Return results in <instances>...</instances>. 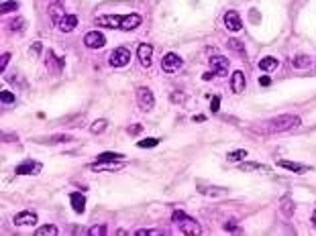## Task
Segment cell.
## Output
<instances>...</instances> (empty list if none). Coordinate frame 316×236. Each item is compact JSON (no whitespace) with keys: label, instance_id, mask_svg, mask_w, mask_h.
<instances>
[{"label":"cell","instance_id":"7402d4cb","mask_svg":"<svg viewBox=\"0 0 316 236\" xmlns=\"http://www.w3.org/2000/svg\"><path fill=\"white\" fill-rule=\"evenodd\" d=\"M239 169L241 171H269V167H265L261 163H241Z\"/></svg>","mask_w":316,"mask_h":236},{"label":"cell","instance_id":"2e32d148","mask_svg":"<svg viewBox=\"0 0 316 236\" xmlns=\"http://www.w3.org/2000/svg\"><path fill=\"white\" fill-rule=\"evenodd\" d=\"M245 86H247V80H245V74L243 72H235L231 75V90L235 94H241L245 90Z\"/></svg>","mask_w":316,"mask_h":236},{"label":"cell","instance_id":"e575fe53","mask_svg":"<svg viewBox=\"0 0 316 236\" xmlns=\"http://www.w3.org/2000/svg\"><path fill=\"white\" fill-rule=\"evenodd\" d=\"M25 25H27V23H25V18H21V16H16V18H15V21L11 23V29H13V31H16V33H21V31H23V29H25Z\"/></svg>","mask_w":316,"mask_h":236},{"label":"cell","instance_id":"d4e9b609","mask_svg":"<svg viewBox=\"0 0 316 236\" xmlns=\"http://www.w3.org/2000/svg\"><path fill=\"white\" fill-rule=\"evenodd\" d=\"M310 65V57L308 55H296L294 57V67L296 70H304V67Z\"/></svg>","mask_w":316,"mask_h":236},{"label":"cell","instance_id":"bcb514c9","mask_svg":"<svg viewBox=\"0 0 316 236\" xmlns=\"http://www.w3.org/2000/svg\"><path fill=\"white\" fill-rule=\"evenodd\" d=\"M312 220H314V224H316V212H314V218H312Z\"/></svg>","mask_w":316,"mask_h":236},{"label":"cell","instance_id":"7a4b0ae2","mask_svg":"<svg viewBox=\"0 0 316 236\" xmlns=\"http://www.w3.org/2000/svg\"><path fill=\"white\" fill-rule=\"evenodd\" d=\"M268 126L275 133H284V131H294L300 126V118L294 116V114H282V116H275L273 120L268 122Z\"/></svg>","mask_w":316,"mask_h":236},{"label":"cell","instance_id":"52a82bcc","mask_svg":"<svg viewBox=\"0 0 316 236\" xmlns=\"http://www.w3.org/2000/svg\"><path fill=\"white\" fill-rule=\"evenodd\" d=\"M84 45L90 47V49H102L106 45V37L100 31H90L84 37Z\"/></svg>","mask_w":316,"mask_h":236},{"label":"cell","instance_id":"f35d334b","mask_svg":"<svg viewBox=\"0 0 316 236\" xmlns=\"http://www.w3.org/2000/svg\"><path fill=\"white\" fill-rule=\"evenodd\" d=\"M8 61H11V53H2V57H0V70H4Z\"/></svg>","mask_w":316,"mask_h":236},{"label":"cell","instance_id":"d590c367","mask_svg":"<svg viewBox=\"0 0 316 236\" xmlns=\"http://www.w3.org/2000/svg\"><path fill=\"white\" fill-rule=\"evenodd\" d=\"M0 100H2L4 106H6V104H15V94L8 92V90H4L2 94H0Z\"/></svg>","mask_w":316,"mask_h":236},{"label":"cell","instance_id":"1f68e13d","mask_svg":"<svg viewBox=\"0 0 316 236\" xmlns=\"http://www.w3.org/2000/svg\"><path fill=\"white\" fill-rule=\"evenodd\" d=\"M245 157H247V151L239 149V151H231L229 155H226V159L229 161H241V159H245Z\"/></svg>","mask_w":316,"mask_h":236},{"label":"cell","instance_id":"f1b7e54d","mask_svg":"<svg viewBox=\"0 0 316 236\" xmlns=\"http://www.w3.org/2000/svg\"><path fill=\"white\" fill-rule=\"evenodd\" d=\"M11 11H18V2H15V0L2 2V6H0V13H2V15H8Z\"/></svg>","mask_w":316,"mask_h":236},{"label":"cell","instance_id":"ba28073f","mask_svg":"<svg viewBox=\"0 0 316 236\" xmlns=\"http://www.w3.org/2000/svg\"><path fill=\"white\" fill-rule=\"evenodd\" d=\"M41 169H43V165L41 163H37V161H25V163H21L15 169V173L16 175H39L41 173Z\"/></svg>","mask_w":316,"mask_h":236},{"label":"cell","instance_id":"ac0fdd59","mask_svg":"<svg viewBox=\"0 0 316 236\" xmlns=\"http://www.w3.org/2000/svg\"><path fill=\"white\" fill-rule=\"evenodd\" d=\"M41 145H55V143H63V141H72L70 134H53V136H43V139H35Z\"/></svg>","mask_w":316,"mask_h":236},{"label":"cell","instance_id":"5bb4252c","mask_svg":"<svg viewBox=\"0 0 316 236\" xmlns=\"http://www.w3.org/2000/svg\"><path fill=\"white\" fill-rule=\"evenodd\" d=\"M55 27L59 29V31H63V33H72L74 29L78 27V16L76 15H65Z\"/></svg>","mask_w":316,"mask_h":236},{"label":"cell","instance_id":"7c38bea8","mask_svg":"<svg viewBox=\"0 0 316 236\" xmlns=\"http://www.w3.org/2000/svg\"><path fill=\"white\" fill-rule=\"evenodd\" d=\"M210 70L216 75H226V72H229V61H226L224 57H221V55H214L210 59Z\"/></svg>","mask_w":316,"mask_h":236},{"label":"cell","instance_id":"30bf717a","mask_svg":"<svg viewBox=\"0 0 316 236\" xmlns=\"http://www.w3.org/2000/svg\"><path fill=\"white\" fill-rule=\"evenodd\" d=\"M143 23V16L137 15V13H129L123 16V23H121V31H133Z\"/></svg>","mask_w":316,"mask_h":236},{"label":"cell","instance_id":"4fadbf2b","mask_svg":"<svg viewBox=\"0 0 316 236\" xmlns=\"http://www.w3.org/2000/svg\"><path fill=\"white\" fill-rule=\"evenodd\" d=\"M123 167V161H96L90 165L94 171H118Z\"/></svg>","mask_w":316,"mask_h":236},{"label":"cell","instance_id":"cb8c5ba5","mask_svg":"<svg viewBox=\"0 0 316 236\" xmlns=\"http://www.w3.org/2000/svg\"><path fill=\"white\" fill-rule=\"evenodd\" d=\"M125 159L126 157L121 155V153H100L96 161H125Z\"/></svg>","mask_w":316,"mask_h":236},{"label":"cell","instance_id":"d6986e66","mask_svg":"<svg viewBox=\"0 0 316 236\" xmlns=\"http://www.w3.org/2000/svg\"><path fill=\"white\" fill-rule=\"evenodd\" d=\"M70 202H72V208L78 212V214H82L84 212V206H86V198L82 193H78V192H74L72 195H70Z\"/></svg>","mask_w":316,"mask_h":236},{"label":"cell","instance_id":"4dcf8cb0","mask_svg":"<svg viewBox=\"0 0 316 236\" xmlns=\"http://www.w3.org/2000/svg\"><path fill=\"white\" fill-rule=\"evenodd\" d=\"M282 212H284L285 216H292V214H294V202L288 200V198H284V200H282Z\"/></svg>","mask_w":316,"mask_h":236},{"label":"cell","instance_id":"ffe728a7","mask_svg":"<svg viewBox=\"0 0 316 236\" xmlns=\"http://www.w3.org/2000/svg\"><path fill=\"white\" fill-rule=\"evenodd\" d=\"M280 167H284V169H290V171H294V173H304V171L310 169V167H306V165L294 163V161H285V159L280 161Z\"/></svg>","mask_w":316,"mask_h":236},{"label":"cell","instance_id":"8992f818","mask_svg":"<svg viewBox=\"0 0 316 236\" xmlns=\"http://www.w3.org/2000/svg\"><path fill=\"white\" fill-rule=\"evenodd\" d=\"M125 15H104V16H96V25L98 27H106V29H121Z\"/></svg>","mask_w":316,"mask_h":236},{"label":"cell","instance_id":"f6af8a7d","mask_svg":"<svg viewBox=\"0 0 316 236\" xmlns=\"http://www.w3.org/2000/svg\"><path fill=\"white\" fill-rule=\"evenodd\" d=\"M214 75H216L214 72H206V74L202 75V80H206V82H208V80H212V77H214Z\"/></svg>","mask_w":316,"mask_h":236},{"label":"cell","instance_id":"44dd1931","mask_svg":"<svg viewBox=\"0 0 316 236\" xmlns=\"http://www.w3.org/2000/svg\"><path fill=\"white\" fill-rule=\"evenodd\" d=\"M47 65H49V70H55V72H59V70H63V59H57L55 55H53V51H47Z\"/></svg>","mask_w":316,"mask_h":236},{"label":"cell","instance_id":"9a60e30c","mask_svg":"<svg viewBox=\"0 0 316 236\" xmlns=\"http://www.w3.org/2000/svg\"><path fill=\"white\" fill-rule=\"evenodd\" d=\"M16 226H33L37 224V214L35 212H21V214H16L15 216V220H13Z\"/></svg>","mask_w":316,"mask_h":236},{"label":"cell","instance_id":"603a6c76","mask_svg":"<svg viewBox=\"0 0 316 236\" xmlns=\"http://www.w3.org/2000/svg\"><path fill=\"white\" fill-rule=\"evenodd\" d=\"M259 67H261L263 72L275 70V67H278V59H275V57H263L261 61H259Z\"/></svg>","mask_w":316,"mask_h":236},{"label":"cell","instance_id":"3957f363","mask_svg":"<svg viewBox=\"0 0 316 236\" xmlns=\"http://www.w3.org/2000/svg\"><path fill=\"white\" fill-rule=\"evenodd\" d=\"M129 61H131L129 47H116L114 51L111 53V57H108V63H111L112 67H125Z\"/></svg>","mask_w":316,"mask_h":236},{"label":"cell","instance_id":"8d00e7d4","mask_svg":"<svg viewBox=\"0 0 316 236\" xmlns=\"http://www.w3.org/2000/svg\"><path fill=\"white\" fill-rule=\"evenodd\" d=\"M135 234H137V236H159L161 232H159V230H151V228H139Z\"/></svg>","mask_w":316,"mask_h":236},{"label":"cell","instance_id":"ab89813d","mask_svg":"<svg viewBox=\"0 0 316 236\" xmlns=\"http://www.w3.org/2000/svg\"><path fill=\"white\" fill-rule=\"evenodd\" d=\"M141 131H143V126H141V124H133L131 129H126V133H129V134H139Z\"/></svg>","mask_w":316,"mask_h":236},{"label":"cell","instance_id":"74e56055","mask_svg":"<svg viewBox=\"0 0 316 236\" xmlns=\"http://www.w3.org/2000/svg\"><path fill=\"white\" fill-rule=\"evenodd\" d=\"M210 110L212 112H219L221 110V98L219 96H214L212 100H210Z\"/></svg>","mask_w":316,"mask_h":236},{"label":"cell","instance_id":"60d3db41","mask_svg":"<svg viewBox=\"0 0 316 236\" xmlns=\"http://www.w3.org/2000/svg\"><path fill=\"white\" fill-rule=\"evenodd\" d=\"M170 98H172V102H184V96H182V92H174Z\"/></svg>","mask_w":316,"mask_h":236},{"label":"cell","instance_id":"484cf974","mask_svg":"<svg viewBox=\"0 0 316 236\" xmlns=\"http://www.w3.org/2000/svg\"><path fill=\"white\" fill-rule=\"evenodd\" d=\"M106 126H108V120H104V118H100V120H94L92 126H90V131L92 134H100L106 131Z\"/></svg>","mask_w":316,"mask_h":236},{"label":"cell","instance_id":"b9f144b4","mask_svg":"<svg viewBox=\"0 0 316 236\" xmlns=\"http://www.w3.org/2000/svg\"><path fill=\"white\" fill-rule=\"evenodd\" d=\"M222 228H224V230H231V232H235V230H239V226H237L235 222H226V224L222 226Z\"/></svg>","mask_w":316,"mask_h":236},{"label":"cell","instance_id":"836d02e7","mask_svg":"<svg viewBox=\"0 0 316 236\" xmlns=\"http://www.w3.org/2000/svg\"><path fill=\"white\" fill-rule=\"evenodd\" d=\"M200 190L204 195H222L226 192L224 188H202V185H200Z\"/></svg>","mask_w":316,"mask_h":236},{"label":"cell","instance_id":"f546056e","mask_svg":"<svg viewBox=\"0 0 316 236\" xmlns=\"http://www.w3.org/2000/svg\"><path fill=\"white\" fill-rule=\"evenodd\" d=\"M157 139H153V136H149V139H143V141H139L137 143V147H139V149H153V147H157Z\"/></svg>","mask_w":316,"mask_h":236},{"label":"cell","instance_id":"8fae6325","mask_svg":"<svg viewBox=\"0 0 316 236\" xmlns=\"http://www.w3.org/2000/svg\"><path fill=\"white\" fill-rule=\"evenodd\" d=\"M151 55H153V47L149 43H141L139 49H137V57L143 67H149L151 65Z\"/></svg>","mask_w":316,"mask_h":236},{"label":"cell","instance_id":"e0dca14e","mask_svg":"<svg viewBox=\"0 0 316 236\" xmlns=\"http://www.w3.org/2000/svg\"><path fill=\"white\" fill-rule=\"evenodd\" d=\"M65 16V13H63V6L62 4H57V2H53L51 6H49V18L53 21V25H57L62 18Z\"/></svg>","mask_w":316,"mask_h":236},{"label":"cell","instance_id":"7bdbcfd3","mask_svg":"<svg viewBox=\"0 0 316 236\" xmlns=\"http://www.w3.org/2000/svg\"><path fill=\"white\" fill-rule=\"evenodd\" d=\"M259 84H261V86H265V88H268V86L271 84V77H268V75H261V80H259Z\"/></svg>","mask_w":316,"mask_h":236},{"label":"cell","instance_id":"ee69618b","mask_svg":"<svg viewBox=\"0 0 316 236\" xmlns=\"http://www.w3.org/2000/svg\"><path fill=\"white\" fill-rule=\"evenodd\" d=\"M41 45H43V43H39V41L33 43V55H39V53H41Z\"/></svg>","mask_w":316,"mask_h":236},{"label":"cell","instance_id":"6da1fadb","mask_svg":"<svg viewBox=\"0 0 316 236\" xmlns=\"http://www.w3.org/2000/svg\"><path fill=\"white\" fill-rule=\"evenodd\" d=\"M172 220H174V224L180 228V232H184V234H188V236H198V234H202V228H200V224L196 222L194 218H190L186 212H182V210H175L174 214H172Z\"/></svg>","mask_w":316,"mask_h":236},{"label":"cell","instance_id":"9c48e42d","mask_svg":"<svg viewBox=\"0 0 316 236\" xmlns=\"http://www.w3.org/2000/svg\"><path fill=\"white\" fill-rule=\"evenodd\" d=\"M224 27L229 29L231 33H239L243 29V23H241V15L237 11H229L224 15Z\"/></svg>","mask_w":316,"mask_h":236},{"label":"cell","instance_id":"5b68a950","mask_svg":"<svg viewBox=\"0 0 316 236\" xmlns=\"http://www.w3.org/2000/svg\"><path fill=\"white\" fill-rule=\"evenodd\" d=\"M182 65H184V61H182V57L177 55V53H167V55H163V59H161V70L167 72V74L177 72Z\"/></svg>","mask_w":316,"mask_h":236},{"label":"cell","instance_id":"d6a6232c","mask_svg":"<svg viewBox=\"0 0 316 236\" xmlns=\"http://www.w3.org/2000/svg\"><path fill=\"white\" fill-rule=\"evenodd\" d=\"M108 232V228H106V224H100V226H94V228H90L88 230V234L90 236H104Z\"/></svg>","mask_w":316,"mask_h":236},{"label":"cell","instance_id":"4316f807","mask_svg":"<svg viewBox=\"0 0 316 236\" xmlns=\"http://www.w3.org/2000/svg\"><path fill=\"white\" fill-rule=\"evenodd\" d=\"M59 230L55 228V226H41V228H37L35 236H57Z\"/></svg>","mask_w":316,"mask_h":236},{"label":"cell","instance_id":"277c9868","mask_svg":"<svg viewBox=\"0 0 316 236\" xmlns=\"http://www.w3.org/2000/svg\"><path fill=\"white\" fill-rule=\"evenodd\" d=\"M137 104H139V108L143 112L153 110L155 98H153V92L149 90V88H139V90H137Z\"/></svg>","mask_w":316,"mask_h":236},{"label":"cell","instance_id":"83f0119b","mask_svg":"<svg viewBox=\"0 0 316 236\" xmlns=\"http://www.w3.org/2000/svg\"><path fill=\"white\" fill-rule=\"evenodd\" d=\"M229 49L235 53H239V55H245V47L243 43L239 41V39H229Z\"/></svg>","mask_w":316,"mask_h":236}]
</instances>
